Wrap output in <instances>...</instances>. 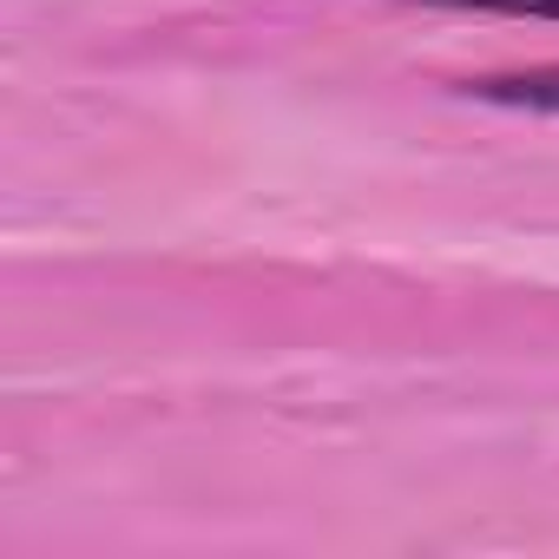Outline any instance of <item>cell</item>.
<instances>
[{
  "instance_id": "1",
  "label": "cell",
  "mask_w": 559,
  "mask_h": 559,
  "mask_svg": "<svg viewBox=\"0 0 559 559\" xmlns=\"http://www.w3.org/2000/svg\"><path fill=\"white\" fill-rule=\"evenodd\" d=\"M487 106H520V112H559V67H533V73H493L467 86Z\"/></svg>"
},
{
  "instance_id": "2",
  "label": "cell",
  "mask_w": 559,
  "mask_h": 559,
  "mask_svg": "<svg viewBox=\"0 0 559 559\" xmlns=\"http://www.w3.org/2000/svg\"><path fill=\"white\" fill-rule=\"evenodd\" d=\"M421 8H461V14H520V21H559V0H421Z\"/></svg>"
}]
</instances>
